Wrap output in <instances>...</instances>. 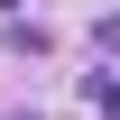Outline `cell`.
I'll return each instance as SVG.
<instances>
[{
    "label": "cell",
    "mask_w": 120,
    "mask_h": 120,
    "mask_svg": "<svg viewBox=\"0 0 120 120\" xmlns=\"http://www.w3.org/2000/svg\"><path fill=\"white\" fill-rule=\"evenodd\" d=\"M83 102L102 111V120H120V83H111V74H92V83H83Z\"/></svg>",
    "instance_id": "obj_1"
}]
</instances>
